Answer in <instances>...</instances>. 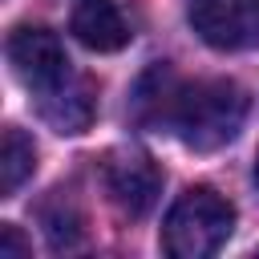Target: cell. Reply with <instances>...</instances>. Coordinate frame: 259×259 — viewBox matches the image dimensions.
<instances>
[{
  "instance_id": "1",
  "label": "cell",
  "mask_w": 259,
  "mask_h": 259,
  "mask_svg": "<svg viewBox=\"0 0 259 259\" xmlns=\"http://www.w3.org/2000/svg\"><path fill=\"white\" fill-rule=\"evenodd\" d=\"M134 113L138 121L174 134L190 150H219L239 138L247 97L235 81H182L166 65H154L138 81Z\"/></svg>"
},
{
  "instance_id": "2",
  "label": "cell",
  "mask_w": 259,
  "mask_h": 259,
  "mask_svg": "<svg viewBox=\"0 0 259 259\" xmlns=\"http://www.w3.org/2000/svg\"><path fill=\"white\" fill-rule=\"evenodd\" d=\"M231 231L235 206L210 186H190L162 223V247L174 259H206L231 239Z\"/></svg>"
},
{
  "instance_id": "3",
  "label": "cell",
  "mask_w": 259,
  "mask_h": 259,
  "mask_svg": "<svg viewBox=\"0 0 259 259\" xmlns=\"http://www.w3.org/2000/svg\"><path fill=\"white\" fill-rule=\"evenodd\" d=\"M8 61H12V73L20 77V85L40 101L57 97L77 73L65 57V45L57 40V32L49 28H36V24H20L12 28L8 36Z\"/></svg>"
},
{
  "instance_id": "4",
  "label": "cell",
  "mask_w": 259,
  "mask_h": 259,
  "mask_svg": "<svg viewBox=\"0 0 259 259\" xmlns=\"http://www.w3.org/2000/svg\"><path fill=\"white\" fill-rule=\"evenodd\" d=\"M101 178H105L109 198H113L130 219L150 214L154 202H158V194H162V170H158L154 158L142 154V150H113V154L101 162Z\"/></svg>"
},
{
  "instance_id": "5",
  "label": "cell",
  "mask_w": 259,
  "mask_h": 259,
  "mask_svg": "<svg viewBox=\"0 0 259 259\" xmlns=\"http://www.w3.org/2000/svg\"><path fill=\"white\" fill-rule=\"evenodd\" d=\"M186 16L210 49L259 45V0H190Z\"/></svg>"
},
{
  "instance_id": "6",
  "label": "cell",
  "mask_w": 259,
  "mask_h": 259,
  "mask_svg": "<svg viewBox=\"0 0 259 259\" xmlns=\"http://www.w3.org/2000/svg\"><path fill=\"white\" fill-rule=\"evenodd\" d=\"M69 32L93 53H113L130 40V28H125L113 0H73L69 4Z\"/></svg>"
},
{
  "instance_id": "7",
  "label": "cell",
  "mask_w": 259,
  "mask_h": 259,
  "mask_svg": "<svg viewBox=\"0 0 259 259\" xmlns=\"http://www.w3.org/2000/svg\"><path fill=\"white\" fill-rule=\"evenodd\" d=\"M36 109H40V117L57 134H81V130H89V121H93V85H89V77L77 73L57 97L40 101Z\"/></svg>"
},
{
  "instance_id": "8",
  "label": "cell",
  "mask_w": 259,
  "mask_h": 259,
  "mask_svg": "<svg viewBox=\"0 0 259 259\" xmlns=\"http://www.w3.org/2000/svg\"><path fill=\"white\" fill-rule=\"evenodd\" d=\"M40 223H45V235L57 251L77 247L85 239V219H81V210L73 206V198L65 190H53V198L40 202Z\"/></svg>"
},
{
  "instance_id": "9",
  "label": "cell",
  "mask_w": 259,
  "mask_h": 259,
  "mask_svg": "<svg viewBox=\"0 0 259 259\" xmlns=\"http://www.w3.org/2000/svg\"><path fill=\"white\" fill-rule=\"evenodd\" d=\"M32 166H36L32 142H28L16 125H8V130H4V150H0V194L12 198V194L24 186V178L32 174Z\"/></svg>"
},
{
  "instance_id": "10",
  "label": "cell",
  "mask_w": 259,
  "mask_h": 259,
  "mask_svg": "<svg viewBox=\"0 0 259 259\" xmlns=\"http://www.w3.org/2000/svg\"><path fill=\"white\" fill-rule=\"evenodd\" d=\"M32 247H28V239H20V231L12 227V223H4L0 227V259H12V255H28Z\"/></svg>"
},
{
  "instance_id": "11",
  "label": "cell",
  "mask_w": 259,
  "mask_h": 259,
  "mask_svg": "<svg viewBox=\"0 0 259 259\" xmlns=\"http://www.w3.org/2000/svg\"><path fill=\"white\" fill-rule=\"evenodd\" d=\"M255 182H259V154H255Z\"/></svg>"
}]
</instances>
